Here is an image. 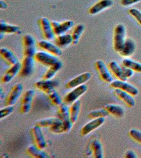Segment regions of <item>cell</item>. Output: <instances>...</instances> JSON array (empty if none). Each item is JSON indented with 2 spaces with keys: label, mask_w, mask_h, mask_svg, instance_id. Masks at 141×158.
<instances>
[{
  "label": "cell",
  "mask_w": 141,
  "mask_h": 158,
  "mask_svg": "<svg viewBox=\"0 0 141 158\" xmlns=\"http://www.w3.org/2000/svg\"><path fill=\"white\" fill-rule=\"evenodd\" d=\"M141 1V0H121V3L124 6H128Z\"/></svg>",
  "instance_id": "obj_41"
},
{
  "label": "cell",
  "mask_w": 141,
  "mask_h": 158,
  "mask_svg": "<svg viewBox=\"0 0 141 158\" xmlns=\"http://www.w3.org/2000/svg\"><path fill=\"white\" fill-rule=\"evenodd\" d=\"M51 24L54 35L58 36L65 34L73 27L74 23L71 20H67L62 22L53 21L51 22Z\"/></svg>",
  "instance_id": "obj_9"
},
{
  "label": "cell",
  "mask_w": 141,
  "mask_h": 158,
  "mask_svg": "<svg viewBox=\"0 0 141 158\" xmlns=\"http://www.w3.org/2000/svg\"><path fill=\"white\" fill-rule=\"evenodd\" d=\"M15 110V108L13 106H9L5 108L1 109L0 110V118L1 119L5 118L10 115Z\"/></svg>",
  "instance_id": "obj_37"
},
{
  "label": "cell",
  "mask_w": 141,
  "mask_h": 158,
  "mask_svg": "<svg viewBox=\"0 0 141 158\" xmlns=\"http://www.w3.org/2000/svg\"><path fill=\"white\" fill-rule=\"evenodd\" d=\"M130 137L136 141L141 143V132L136 129L130 130L129 132Z\"/></svg>",
  "instance_id": "obj_39"
},
{
  "label": "cell",
  "mask_w": 141,
  "mask_h": 158,
  "mask_svg": "<svg viewBox=\"0 0 141 158\" xmlns=\"http://www.w3.org/2000/svg\"><path fill=\"white\" fill-rule=\"evenodd\" d=\"M35 95V90L33 89L27 90L24 93L20 103V111L22 114H27L31 110Z\"/></svg>",
  "instance_id": "obj_3"
},
{
  "label": "cell",
  "mask_w": 141,
  "mask_h": 158,
  "mask_svg": "<svg viewBox=\"0 0 141 158\" xmlns=\"http://www.w3.org/2000/svg\"><path fill=\"white\" fill-rule=\"evenodd\" d=\"M35 60L33 57L24 56L21 62V68L19 72L21 77H28L31 76L35 68Z\"/></svg>",
  "instance_id": "obj_8"
},
{
  "label": "cell",
  "mask_w": 141,
  "mask_h": 158,
  "mask_svg": "<svg viewBox=\"0 0 141 158\" xmlns=\"http://www.w3.org/2000/svg\"><path fill=\"white\" fill-rule=\"evenodd\" d=\"M62 63L59 60L56 63H54L49 67V69L47 70L45 73L44 74L43 79L45 80L53 79V77L56 75L58 71L62 68Z\"/></svg>",
  "instance_id": "obj_25"
},
{
  "label": "cell",
  "mask_w": 141,
  "mask_h": 158,
  "mask_svg": "<svg viewBox=\"0 0 141 158\" xmlns=\"http://www.w3.org/2000/svg\"><path fill=\"white\" fill-rule=\"evenodd\" d=\"M81 102L79 100L71 104L69 107V117L70 120L73 124L75 123L78 120L80 111Z\"/></svg>",
  "instance_id": "obj_23"
},
{
  "label": "cell",
  "mask_w": 141,
  "mask_h": 158,
  "mask_svg": "<svg viewBox=\"0 0 141 158\" xmlns=\"http://www.w3.org/2000/svg\"><path fill=\"white\" fill-rule=\"evenodd\" d=\"M0 7L1 9H6L8 7V5L4 1L1 0L0 1Z\"/></svg>",
  "instance_id": "obj_43"
},
{
  "label": "cell",
  "mask_w": 141,
  "mask_h": 158,
  "mask_svg": "<svg viewBox=\"0 0 141 158\" xmlns=\"http://www.w3.org/2000/svg\"><path fill=\"white\" fill-rule=\"evenodd\" d=\"M110 86L113 88L119 89L126 92L133 96L138 95L139 94V90L138 88L130 83L126 82V81H121L119 80L113 81L110 83Z\"/></svg>",
  "instance_id": "obj_12"
},
{
  "label": "cell",
  "mask_w": 141,
  "mask_h": 158,
  "mask_svg": "<svg viewBox=\"0 0 141 158\" xmlns=\"http://www.w3.org/2000/svg\"><path fill=\"white\" fill-rule=\"evenodd\" d=\"M92 155L94 158H103V149L101 143L98 140H95L92 146Z\"/></svg>",
  "instance_id": "obj_32"
},
{
  "label": "cell",
  "mask_w": 141,
  "mask_h": 158,
  "mask_svg": "<svg viewBox=\"0 0 141 158\" xmlns=\"http://www.w3.org/2000/svg\"><path fill=\"white\" fill-rule=\"evenodd\" d=\"M21 68V63L20 62L16 63V64L11 66L8 70L4 74L3 76L1 77V82L4 84H6L10 82L15 76L19 73L20 69Z\"/></svg>",
  "instance_id": "obj_18"
},
{
  "label": "cell",
  "mask_w": 141,
  "mask_h": 158,
  "mask_svg": "<svg viewBox=\"0 0 141 158\" xmlns=\"http://www.w3.org/2000/svg\"><path fill=\"white\" fill-rule=\"evenodd\" d=\"M4 33H3L0 32V39L2 40L3 39V37L4 36Z\"/></svg>",
  "instance_id": "obj_45"
},
{
  "label": "cell",
  "mask_w": 141,
  "mask_h": 158,
  "mask_svg": "<svg viewBox=\"0 0 141 158\" xmlns=\"http://www.w3.org/2000/svg\"><path fill=\"white\" fill-rule=\"evenodd\" d=\"M87 89L88 87L85 84L73 89L65 95L63 99V102L67 105H71L83 95L87 91Z\"/></svg>",
  "instance_id": "obj_2"
},
{
  "label": "cell",
  "mask_w": 141,
  "mask_h": 158,
  "mask_svg": "<svg viewBox=\"0 0 141 158\" xmlns=\"http://www.w3.org/2000/svg\"><path fill=\"white\" fill-rule=\"evenodd\" d=\"M30 133L35 146L42 150H44L47 147V141L42 131L41 128L35 125L30 130Z\"/></svg>",
  "instance_id": "obj_4"
},
{
  "label": "cell",
  "mask_w": 141,
  "mask_h": 158,
  "mask_svg": "<svg viewBox=\"0 0 141 158\" xmlns=\"http://www.w3.org/2000/svg\"><path fill=\"white\" fill-rule=\"evenodd\" d=\"M104 108L109 113L116 117H123L124 114V110L122 106L117 104H107Z\"/></svg>",
  "instance_id": "obj_28"
},
{
  "label": "cell",
  "mask_w": 141,
  "mask_h": 158,
  "mask_svg": "<svg viewBox=\"0 0 141 158\" xmlns=\"http://www.w3.org/2000/svg\"><path fill=\"white\" fill-rule=\"evenodd\" d=\"M48 98L52 104L55 106H59L62 103H63L62 98L60 97L59 94L54 90L48 94Z\"/></svg>",
  "instance_id": "obj_36"
},
{
  "label": "cell",
  "mask_w": 141,
  "mask_h": 158,
  "mask_svg": "<svg viewBox=\"0 0 141 158\" xmlns=\"http://www.w3.org/2000/svg\"><path fill=\"white\" fill-rule=\"evenodd\" d=\"M24 86L21 83H17L13 86L6 99V106H13L21 95Z\"/></svg>",
  "instance_id": "obj_10"
},
{
  "label": "cell",
  "mask_w": 141,
  "mask_h": 158,
  "mask_svg": "<svg viewBox=\"0 0 141 158\" xmlns=\"http://www.w3.org/2000/svg\"><path fill=\"white\" fill-rule=\"evenodd\" d=\"M126 36V29L125 26L119 24L116 25L114 29V49L116 52H119L123 49L125 43Z\"/></svg>",
  "instance_id": "obj_1"
},
{
  "label": "cell",
  "mask_w": 141,
  "mask_h": 158,
  "mask_svg": "<svg viewBox=\"0 0 141 158\" xmlns=\"http://www.w3.org/2000/svg\"><path fill=\"white\" fill-rule=\"evenodd\" d=\"M21 32V27L19 25H12L6 23V22L1 20L0 32L4 34H15Z\"/></svg>",
  "instance_id": "obj_22"
},
{
  "label": "cell",
  "mask_w": 141,
  "mask_h": 158,
  "mask_svg": "<svg viewBox=\"0 0 141 158\" xmlns=\"http://www.w3.org/2000/svg\"><path fill=\"white\" fill-rule=\"evenodd\" d=\"M105 121V118L103 117L92 119V121L85 124L82 128L80 130L81 135L83 136H86L89 133L92 132V131L100 128V126L104 123Z\"/></svg>",
  "instance_id": "obj_11"
},
{
  "label": "cell",
  "mask_w": 141,
  "mask_h": 158,
  "mask_svg": "<svg viewBox=\"0 0 141 158\" xmlns=\"http://www.w3.org/2000/svg\"><path fill=\"white\" fill-rule=\"evenodd\" d=\"M91 77L92 74L90 72H85L81 74L68 82L66 85V88L67 89H74L84 85L85 83L87 82L91 79Z\"/></svg>",
  "instance_id": "obj_15"
},
{
  "label": "cell",
  "mask_w": 141,
  "mask_h": 158,
  "mask_svg": "<svg viewBox=\"0 0 141 158\" xmlns=\"http://www.w3.org/2000/svg\"><path fill=\"white\" fill-rule=\"evenodd\" d=\"M27 153L29 156L34 158H49V156L43 151V150L38 148L36 146H29L27 149Z\"/></svg>",
  "instance_id": "obj_27"
},
{
  "label": "cell",
  "mask_w": 141,
  "mask_h": 158,
  "mask_svg": "<svg viewBox=\"0 0 141 158\" xmlns=\"http://www.w3.org/2000/svg\"><path fill=\"white\" fill-rule=\"evenodd\" d=\"M4 93L2 89L1 88V90H0V97H1V98L2 99L4 97Z\"/></svg>",
  "instance_id": "obj_44"
},
{
  "label": "cell",
  "mask_w": 141,
  "mask_h": 158,
  "mask_svg": "<svg viewBox=\"0 0 141 158\" xmlns=\"http://www.w3.org/2000/svg\"><path fill=\"white\" fill-rule=\"evenodd\" d=\"M22 44L24 49L36 47V40L31 34H25L22 37Z\"/></svg>",
  "instance_id": "obj_34"
},
{
  "label": "cell",
  "mask_w": 141,
  "mask_h": 158,
  "mask_svg": "<svg viewBox=\"0 0 141 158\" xmlns=\"http://www.w3.org/2000/svg\"><path fill=\"white\" fill-rule=\"evenodd\" d=\"M72 41L73 40L71 34L66 33L57 36L54 40L56 45L59 47L60 48L67 47L70 44H72Z\"/></svg>",
  "instance_id": "obj_26"
},
{
  "label": "cell",
  "mask_w": 141,
  "mask_h": 158,
  "mask_svg": "<svg viewBox=\"0 0 141 158\" xmlns=\"http://www.w3.org/2000/svg\"><path fill=\"white\" fill-rule=\"evenodd\" d=\"M0 56L4 61L10 66L20 62L15 55L9 49L6 48H2L0 49Z\"/></svg>",
  "instance_id": "obj_19"
},
{
  "label": "cell",
  "mask_w": 141,
  "mask_h": 158,
  "mask_svg": "<svg viewBox=\"0 0 141 158\" xmlns=\"http://www.w3.org/2000/svg\"><path fill=\"white\" fill-rule=\"evenodd\" d=\"M59 83L57 80H41L37 81L35 83V86L37 89L48 95L51 92L59 85Z\"/></svg>",
  "instance_id": "obj_7"
},
{
  "label": "cell",
  "mask_w": 141,
  "mask_h": 158,
  "mask_svg": "<svg viewBox=\"0 0 141 158\" xmlns=\"http://www.w3.org/2000/svg\"><path fill=\"white\" fill-rule=\"evenodd\" d=\"M73 123L70 119L66 120L60 121L56 124L49 128L50 131L54 134H62L69 132L72 128Z\"/></svg>",
  "instance_id": "obj_16"
},
{
  "label": "cell",
  "mask_w": 141,
  "mask_h": 158,
  "mask_svg": "<svg viewBox=\"0 0 141 158\" xmlns=\"http://www.w3.org/2000/svg\"><path fill=\"white\" fill-rule=\"evenodd\" d=\"M95 67L100 77L103 81L109 83L112 82L113 77L103 61L97 60L95 63Z\"/></svg>",
  "instance_id": "obj_14"
},
{
  "label": "cell",
  "mask_w": 141,
  "mask_h": 158,
  "mask_svg": "<svg viewBox=\"0 0 141 158\" xmlns=\"http://www.w3.org/2000/svg\"><path fill=\"white\" fill-rule=\"evenodd\" d=\"M61 120L59 118H45L36 122L35 125L40 128H50L52 126L60 122Z\"/></svg>",
  "instance_id": "obj_29"
},
{
  "label": "cell",
  "mask_w": 141,
  "mask_h": 158,
  "mask_svg": "<svg viewBox=\"0 0 141 158\" xmlns=\"http://www.w3.org/2000/svg\"><path fill=\"white\" fill-rule=\"evenodd\" d=\"M129 14L135 19L141 26V12L136 9H130L129 10Z\"/></svg>",
  "instance_id": "obj_38"
},
{
  "label": "cell",
  "mask_w": 141,
  "mask_h": 158,
  "mask_svg": "<svg viewBox=\"0 0 141 158\" xmlns=\"http://www.w3.org/2000/svg\"><path fill=\"white\" fill-rule=\"evenodd\" d=\"M123 66L130 68L137 72H141V63L129 59H125L122 61Z\"/></svg>",
  "instance_id": "obj_33"
},
{
  "label": "cell",
  "mask_w": 141,
  "mask_h": 158,
  "mask_svg": "<svg viewBox=\"0 0 141 158\" xmlns=\"http://www.w3.org/2000/svg\"><path fill=\"white\" fill-rule=\"evenodd\" d=\"M109 68L114 76L121 81H126L128 78L123 73L122 68L119 66L116 61H112L109 64Z\"/></svg>",
  "instance_id": "obj_24"
},
{
  "label": "cell",
  "mask_w": 141,
  "mask_h": 158,
  "mask_svg": "<svg viewBox=\"0 0 141 158\" xmlns=\"http://www.w3.org/2000/svg\"><path fill=\"white\" fill-rule=\"evenodd\" d=\"M33 58L38 63L49 67L59 61L57 56L45 51L36 52Z\"/></svg>",
  "instance_id": "obj_5"
},
{
  "label": "cell",
  "mask_w": 141,
  "mask_h": 158,
  "mask_svg": "<svg viewBox=\"0 0 141 158\" xmlns=\"http://www.w3.org/2000/svg\"><path fill=\"white\" fill-rule=\"evenodd\" d=\"M122 68L123 73L124 74L125 77H127V78L131 77L134 74V71L131 69L127 68V67H124V66H123Z\"/></svg>",
  "instance_id": "obj_40"
},
{
  "label": "cell",
  "mask_w": 141,
  "mask_h": 158,
  "mask_svg": "<svg viewBox=\"0 0 141 158\" xmlns=\"http://www.w3.org/2000/svg\"><path fill=\"white\" fill-rule=\"evenodd\" d=\"M38 23L40 26L42 34L46 40L50 41L54 38V33L51 24V22L45 17H41L38 20Z\"/></svg>",
  "instance_id": "obj_6"
},
{
  "label": "cell",
  "mask_w": 141,
  "mask_h": 158,
  "mask_svg": "<svg viewBox=\"0 0 141 158\" xmlns=\"http://www.w3.org/2000/svg\"><path fill=\"white\" fill-rule=\"evenodd\" d=\"M109 114V112L105 109V108L102 109L96 110L89 112L88 115L89 118L94 119V118H105Z\"/></svg>",
  "instance_id": "obj_35"
},
{
  "label": "cell",
  "mask_w": 141,
  "mask_h": 158,
  "mask_svg": "<svg viewBox=\"0 0 141 158\" xmlns=\"http://www.w3.org/2000/svg\"><path fill=\"white\" fill-rule=\"evenodd\" d=\"M84 30H85V26L83 24H79L75 27L71 34L72 40H73L72 45H76L78 43L80 38L84 31Z\"/></svg>",
  "instance_id": "obj_30"
},
{
  "label": "cell",
  "mask_w": 141,
  "mask_h": 158,
  "mask_svg": "<svg viewBox=\"0 0 141 158\" xmlns=\"http://www.w3.org/2000/svg\"><path fill=\"white\" fill-rule=\"evenodd\" d=\"M136 45L134 42L130 39H127L125 40L123 49L119 52V54L124 57H129L134 53Z\"/></svg>",
  "instance_id": "obj_21"
},
{
  "label": "cell",
  "mask_w": 141,
  "mask_h": 158,
  "mask_svg": "<svg viewBox=\"0 0 141 158\" xmlns=\"http://www.w3.org/2000/svg\"><path fill=\"white\" fill-rule=\"evenodd\" d=\"M58 118L62 121L70 119L69 108L67 104L63 102L58 106Z\"/></svg>",
  "instance_id": "obj_31"
},
{
  "label": "cell",
  "mask_w": 141,
  "mask_h": 158,
  "mask_svg": "<svg viewBox=\"0 0 141 158\" xmlns=\"http://www.w3.org/2000/svg\"><path fill=\"white\" fill-rule=\"evenodd\" d=\"M113 0H100L89 9V14L96 15L113 5Z\"/></svg>",
  "instance_id": "obj_17"
},
{
  "label": "cell",
  "mask_w": 141,
  "mask_h": 158,
  "mask_svg": "<svg viewBox=\"0 0 141 158\" xmlns=\"http://www.w3.org/2000/svg\"><path fill=\"white\" fill-rule=\"evenodd\" d=\"M37 44L38 47L42 50L56 56H59L62 54V51L59 47L48 40H41L38 42Z\"/></svg>",
  "instance_id": "obj_13"
},
{
  "label": "cell",
  "mask_w": 141,
  "mask_h": 158,
  "mask_svg": "<svg viewBox=\"0 0 141 158\" xmlns=\"http://www.w3.org/2000/svg\"><path fill=\"white\" fill-rule=\"evenodd\" d=\"M125 158H136L137 156L136 155L134 151H127L125 155Z\"/></svg>",
  "instance_id": "obj_42"
},
{
  "label": "cell",
  "mask_w": 141,
  "mask_h": 158,
  "mask_svg": "<svg viewBox=\"0 0 141 158\" xmlns=\"http://www.w3.org/2000/svg\"><path fill=\"white\" fill-rule=\"evenodd\" d=\"M114 92L118 97L122 100L128 106L133 107L135 106V101L130 94L119 89H115Z\"/></svg>",
  "instance_id": "obj_20"
}]
</instances>
